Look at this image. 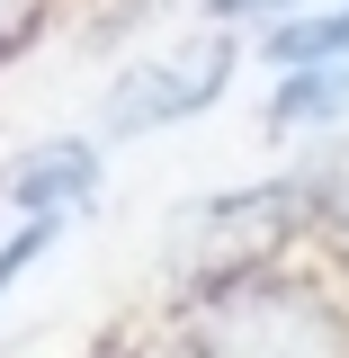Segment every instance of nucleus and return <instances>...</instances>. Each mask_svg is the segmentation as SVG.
I'll use <instances>...</instances> for the list:
<instances>
[{"label": "nucleus", "mask_w": 349, "mask_h": 358, "mask_svg": "<svg viewBox=\"0 0 349 358\" xmlns=\"http://www.w3.org/2000/svg\"><path fill=\"white\" fill-rule=\"evenodd\" d=\"M188 331H197V358H349V313L322 287L269 278V268L215 278Z\"/></svg>", "instance_id": "obj_1"}, {"label": "nucleus", "mask_w": 349, "mask_h": 358, "mask_svg": "<svg viewBox=\"0 0 349 358\" xmlns=\"http://www.w3.org/2000/svg\"><path fill=\"white\" fill-rule=\"evenodd\" d=\"M332 179H260V188H224V197H197L188 215H171V268L215 287V278H242L260 268V251L287 233V224L322 206Z\"/></svg>", "instance_id": "obj_2"}, {"label": "nucleus", "mask_w": 349, "mask_h": 358, "mask_svg": "<svg viewBox=\"0 0 349 358\" xmlns=\"http://www.w3.org/2000/svg\"><path fill=\"white\" fill-rule=\"evenodd\" d=\"M233 63H242L233 36H197V45L152 54V63H126V81L108 90V108H99V134L108 143H134V134H152V126H179V117L215 108L224 81H233Z\"/></svg>", "instance_id": "obj_3"}, {"label": "nucleus", "mask_w": 349, "mask_h": 358, "mask_svg": "<svg viewBox=\"0 0 349 358\" xmlns=\"http://www.w3.org/2000/svg\"><path fill=\"white\" fill-rule=\"evenodd\" d=\"M9 206L27 224H63V215H81L90 197H99V143L90 134H63V143H36L27 162H9Z\"/></svg>", "instance_id": "obj_4"}, {"label": "nucleus", "mask_w": 349, "mask_h": 358, "mask_svg": "<svg viewBox=\"0 0 349 358\" xmlns=\"http://www.w3.org/2000/svg\"><path fill=\"white\" fill-rule=\"evenodd\" d=\"M349 117V63H305V72H278V99H269V126L278 134H305Z\"/></svg>", "instance_id": "obj_5"}, {"label": "nucleus", "mask_w": 349, "mask_h": 358, "mask_svg": "<svg viewBox=\"0 0 349 358\" xmlns=\"http://www.w3.org/2000/svg\"><path fill=\"white\" fill-rule=\"evenodd\" d=\"M45 242H54V224H27V215L0 233V296H9V287H18V278L45 260Z\"/></svg>", "instance_id": "obj_6"}, {"label": "nucleus", "mask_w": 349, "mask_h": 358, "mask_svg": "<svg viewBox=\"0 0 349 358\" xmlns=\"http://www.w3.org/2000/svg\"><path fill=\"white\" fill-rule=\"evenodd\" d=\"M322 206H332V224H341V233H349V171L332 179V188H322Z\"/></svg>", "instance_id": "obj_7"}, {"label": "nucleus", "mask_w": 349, "mask_h": 358, "mask_svg": "<svg viewBox=\"0 0 349 358\" xmlns=\"http://www.w3.org/2000/svg\"><path fill=\"white\" fill-rule=\"evenodd\" d=\"M18 18H27V0H0V36H9V27H18Z\"/></svg>", "instance_id": "obj_8"}]
</instances>
